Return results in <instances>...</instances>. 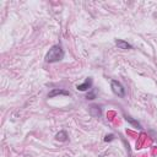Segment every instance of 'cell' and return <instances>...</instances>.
<instances>
[{"label":"cell","instance_id":"8992f818","mask_svg":"<svg viewBox=\"0 0 157 157\" xmlns=\"http://www.w3.org/2000/svg\"><path fill=\"white\" fill-rule=\"evenodd\" d=\"M55 139L58 140V141H67V134H66V131H64V130H61V131H59L56 135H55Z\"/></svg>","mask_w":157,"mask_h":157},{"label":"cell","instance_id":"30bf717a","mask_svg":"<svg viewBox=\"0 0 157 157\" xmlns=\"http://www.w3.org/2000/svg\"><path fill=\"white\" fill-rule=\"evenodd\" d=\"M114 139V135L113 134H109V135H107L105 137H104V141H112Z\"/></svg>","mask_w":157,"mask_h":157},{"label":"cell","instance_id":"52a82bcc","mask_svg":"<svg viewBox=\"0 0 157 157\" xmlns=\"http://www.w3.org/2000/svg\"><path fill=\"white\" fill-rule=\"evenodd\" d=\"M90 113H91L93 117H99V115H101V109H99V107H97V105H92V107L90 108Z\"/></svg>","mask_w":157,"mask_h":157},{"label":"cell","instance_id":"ba28073f","mask_svg":"<svg viewBox=\"0 0 157 157\" xmlns=\"http://www.w3.org/2000/svg\"><path fill=\"white\" fill-rule=\"evenodd\" d=\"M94 97H96V94H94V92H93V91L88 92V93H87V96H86V98H87V99H94Z\"/></svg>","mask_w":157,"mask_h":157},{"label":"cell","instance_id":"3957f363","mask_svg":"<svg viewBox=\"0 0 157 157\" xmlns=\"http://www.w3.org/2000/svg\"><path fill=\"white\" fill-rule=\"evenodd\" d=\"M91 86H92V78L91 77H87L86 78V81L83 82V83H81V85H77V90L78 91H87L88 88H91Z\"/></svg>","mask_w":157,"mask_h":157},{"label":"cell","instance_id":"6da1fadb","mask_svg":"<svg viewBox=\"0 0 157 157\" xmlns=\"http://www.w3.org/2000/svg\"><path fill=\"white\" fill-rule=\"evenodd\" d=\"M64 58V50L60 45H54L52 49H49L48 54L45 55V61L47 63H56L60 61Z\"/></svg>","mask_w":157,"mask_h":157},{"label":"cell","instance_id":"7a4b0ae2","mask_svg":"<svg viewBox=\"0 0 157 157\" xmlns=\"http://www.w3.org/2000/svg\"><path fill=\"white\" fill-rule=\"evenodd\" d=\"M110 87H112L113 93L117 94L118 97H124V96H125V88H124V86H123L119 81H117V80H112V82H110Z\"/></svg>","mask_w":157,"mask_h":157},{"label":"cell","instance_id":"5b68a950","mask_svg":"<svg viewBox=\"0 0 157 157\" xmlns=\"http://www.w3.org/2000/svg\"><path fill=\"white\" fill-rule=\"evenodd\" d=\"M115 45H117L119 49H131V48H132L128 42H125V40H123V39H117V40H115Z\"/></svg>","mask_w":157,"mask_h":157},{"label":"cell","instance_id":"9c48e42d","mask_svg":"<svg viewBox=\"0 0 157 157\" xmlns=\"http://www.w3.org/2000/svg\"><path fill=\"white\" fill-rule=\"evenodd\" d=\"M125 119H126V120H128V121H130V123H131V124H135V125H136V126H140V124H139V123H137V121H135V120H132V119H131V118H130V117H125Z\"/></svg>","mask_w":157,"mask_h":157},{"label":"cell","instance_id":"277c9868","mask_svg":"<svg viewBox=\"0 0 157 157\" xmlns=\"http://www.w3.org/2000/svg\"><path fill=\"white\" fill-rule=\"evenodd\" d=\"M58 94H64V96H69L70 93L67 92V91H65V90H59V88H53L49 93H48V97L49 98H53L54 96H58Z\"/></svg>","mask_w":157,"mask_h":157}]
</instances>
